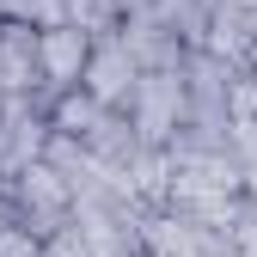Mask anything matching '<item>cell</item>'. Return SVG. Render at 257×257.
<instances>
[{
    "label": "cell",
    "instance_id": "5b68a950",
    "mask_svg": "<svg viewBox=\"0 0 257 257\" xmlns=\"http://www.w3.org/2000/svg\"><path fill=\"white\" fill-rule=\"evenodd\" d=\"M86 49H92V37H86V31H74V25H49V31H37V80H43V104L80 86Z\"/></svg>",
    "mask_w": 257,
    "mask_h": 257
},
{
    "label": "cell",
    "instance_id": "277c9868",
    "mask_svg": "<svg viewBox=\"0 0 257 257\" xmlns=\"http://www.w3.org/2000/svg\"><path fill=\"white\" fill-rule=\"evenodd\" d=\"M135 80H141V68L128 61V49H122L116 37H92L86 68H80V92H86L92 104L122 110V104H128V92H135Z\"/></svg>",
    "mask_w": 257,
    "mask_h": 257
},
{
    "label": "cell",
    "instance_id": "3957f363",
    "mask_svg": "<svg viewBox=\"0 0 257 257\" xmlns=\"http://www.w3.org/2000/svg\"><path fill=\"white\" fill-rule=\"evenodd\" d=\"M49 147V116L37 98H0V178H19L43 159Z\"/></svg>",
    "mask_w": 257,
    "mask_h": 257
},
{
    "label": "cell",
    "instance_id": "6da1fadb",
    "mask_svg": "<svg viewBox=\"0 0 257 257\" xmlns=\"http://www.w3.org/2000/svg\"><path fill=\"white\" fill-rule=\"evenodd\" d=\"M128 128H135V141L147 153H166L178 141V128L190 122V98H184V74H141L135 92H128L122 104Z\"/></svg>",
    "mask_w": 257,
    "mask_h": 257
},
{
    "label": "cell",
    "instance_id": "9c48e42d",
    "mask_svg": "<svg viewBox=\"0 0 257 257\" xmlns=\"http://www.w3.org/2000/svg\"><path fill=\"white\" fill-rule=\"evenodd\" d=\"M0 25L49 31V25H61V0H0Z\"/></svg>",
    "mask_w": 257,
    "mask_h": 257
},
{
    "label": "cell",
    "instance_id": "8fae6325",
    "mask_svg": "<svg viewBox=\"0 0 257 257\" xmlns=\"http://www.w3.org/2000/svg\"><path fill=\"white\" fill-rule=\"evenodd\" d=\"M43 257H86V245H80V233H74V227H61V233H49V239H43Z\"/></svg>",
    "mask_w": 257,
    "mask_h": 257
},
{
    "label": "cell",
    "instance_id": "ba28073f",
    "mask_svg": "<svg viewBox=\"0 0 257 257\" xmlns=\"http://www.w3.org/2000/svg\"><path fill=\"white\" fill-rule=\"evenodd\" d=\"M61 25L86 31V37H110L122 25V0H61Z\"/></svg>",
    "mask_w": 257,
    "mask_h": 257
},
{
    "label": "cell",
    "instance_id": "8992f818",
    "mask_svg": "<svg viewBox=\"0 0 257 257\" xmlns=\"http://www.w3.org/2000/svg\"><path fill=\"white\" fill-rule=\"evenodd\" d=\"M110 37L128 49V61H135L141 74H178V68H184V55H190V49L172 37V31L159 25V19H147V13H128V19L110 31Z\"/></svg>",
    "mask_w": 257,
    "mask_h": 257
},
{
    "label": "cell",
    "instance_id": "7a4b0ae2",
    "mask_svg": "<svg viewBox=\"0 0 257 257\" xmlns=\"http://www.w3.org/2000/svg\"><path fill=\"white\" fill-rule=\"evenodd\" d=\"M0 196H7V214H13V227H25L31 239H49L68 227V214H74V196H68V184H61L43 159L31 172L19 178H0Z\"/></svg>",
    "mask_w": 257,
    "mask_h": 257
},
{
    "label": "cell",
    "instance_id": "52a82bcc",
    "mask_svg": "<svg viewBox=\"0 0 257 257\" xmlns=\"http://www.w3.org/2000/svg\"><path fill=\"white\" fill-rule=\"evenodd\" d=\"M208 7H214V0H147V19H159L184 49H202V37H208Z\"/></svg>",
    "mask_w": 257,
    "mask_h": 257
},
{
    "label": "cell",
    "instance_id": "30bf717a",
    "mask_svg": "<svg viewBox=\"0 0 257 257\" xmlns=\"http://www.w3.org/2000/svg\"><path fill=\"white\" fill-rule=\"evenodd\" d=\"M0 257H43V239H31L25 227H0Z\"/></svg>",
    "mask_w": 257,
    "mask_h": 257
}]
</instances>
